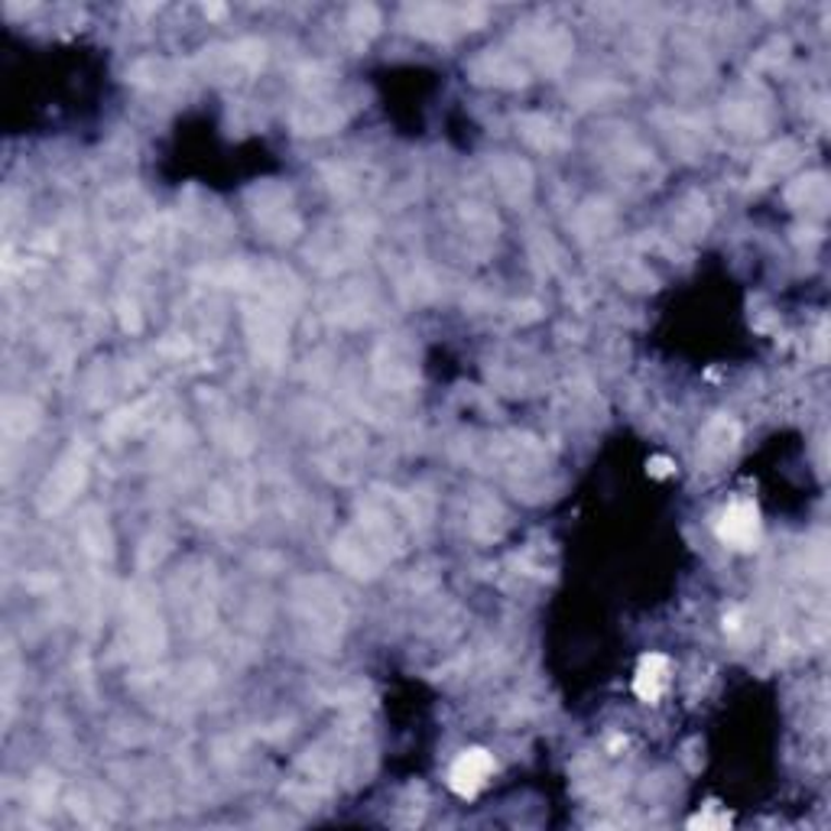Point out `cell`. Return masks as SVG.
<instances>
[{"instance_id":"1","label":"cell","mask_w":831,"mask_h":831,"mask_svg":"<svg viewBox=\"0 0 831 831\" xmlns=\"http://www.w3.org/2000/svg\"><path fill=\"white\" fill-rule=\"evenodd\" d=\"M718 539L737 553H747L760 543V513L751 500L731 504L718 520Z\"/></svg>"},{"instance_id":"2","label":"cell","mask_w":831,"mask_h":831,"mask_svg":"<svg viewBox=\"0 0 831 831\" xmlns=\"http://www.w3.org/2000/svg\"><path fill=\"white\" fill-rule=\"evenodd\" d=\"M491 773H494V757L487 754V751H481V747H471V751H464L455 764H451V770H448V786L458 793V796H474V793H481L484 786H487V780H491Z\"/></svg>"},{"instance_id":"3","label":"cell","mask_w":831,"mask_h":831,"mask_svg":"<svg viewBox=\"0 0 831 831\" xmlns=\"http://www.w3.org/2000/svg\"><path fill=\"white\" fill-rule=\"evenodd\" d=\"M669 675H672V666L662 653H649L640 659L636 666V675H633V692L636 698H643L646 705H656L666 689H669Z\"/></svg>"},{"instance_id":"4","label":"cell","mask_w":831,"mask_h":831,"mask_svg":"<svg viewBox=\"0 0 831 831\" xmlns=\"http://www.w3.org/2000/svg\"><path fill=\"white\" fill-rule=\"evenodd\" d=\"M689 826H692V829H695V826H702V829H724V826H731V816L711 803V806H705V809H702V813H698Z\"/></svg>"},{"instance_id":"5","label":"cell","mask_w":831,"mask_h":831,"mask_svg":"<svg viewBox=\"0 0 831 831\" xmlns=\"http://www.w3.org/2000/svg\"><path fill=\"white\" fill-rule=\"evenodd\" d=\"M666 471H669V464H666L662 458H656V461H653V474H666Z\"/></svg>"}]
</instances>
